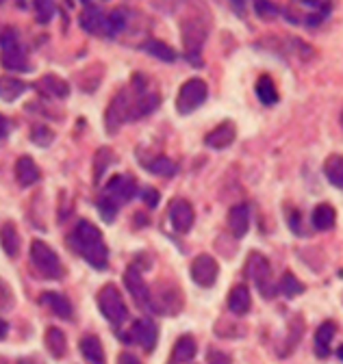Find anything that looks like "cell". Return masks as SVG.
Here are the masks:
<instances>
[{
    "mask_svg": "<svg viewBox=\"0 0 343 364\" xmlns=\"http://www.w3.org/2000/svg\"><path fill=\"white\" fill-rule=\"evenodd\" d=\"M70 243H72L74 252L88 264H92L96 271L107 269L109 250H107V243L102 239V232L92 221H78L74 232H72Z\"/></svg>",
    "mask_w": 343,
    "mask_h": 364,
    "instance_id": "6da1fadb",
    "label": "cell"
},
{
    "mask_svg": "<svg viewBox=\"0 0 343 364\" xmlns=\"http://www.w3.org/2000/svg\"><path fill=\"white\" fill-rule=\"evenodd\" d=\"M0 65L9 72H20V74H26L33 70L18 33L11 28H7L0 35Z\"/></svg>",
    "mask_w": 343,
    "mask_h": 364,
    "instance_id": "7a4b0ae2",
    "label": "cell"
},
{
    "mask_svg": "<svg viewBox=\"0 0 343 364\" xmlns=\"http://www.w3.org/2000/svg\"><path fill=\"white\" fill-rule=\"evenodd\" d=\"M31 264L41 278L46 280H61L65 276V267L59 258V254L44 241L35 239L31 243Z\"/></svg>",
    "mask_w": 343,
    "mask_h": 364,
    "instance_id": "3957f363",
    "label": "cell"
},
{
    "mask_svg": "<svg viewBox=\"0 0 343 364\" xmlns=\"http://www.w3.org/2000/svg\"><path fill=\"white\" fill-rule=\"evenodd\" d=\"M133 105H135V98L131 96V89L117 91L113 96V100L109 102L105 111V128L109 134H115L122 124L133 122Z\"/></svg>",
    "mask_w": 343,
    "mask_h": 364,
    "instance_id": "277c9868",
    "label": "cell"
},
{
    "mask_svg": "<svg viewBox=\"0 0 343 364\" xmlns=\"http://www.w3.org/2000/svg\"><path fill=\"white\" fill-rule=\"evenodd\" d=\"M96 304H98L100 314L107 318L111 326H120V323L126 321L128 308H126L124 297H122V293L117 291L115 284H105L96 295Z\"/></svg>",
    "mask_w": 343,
    "mask_h": 364,
    "instance_id": "5b68a950",
    "label": "cell"
},
{
    "mask_svg": "<svg viewBox=\"0 0 343 364\" xmlns=\"http://www.w3.org/2000/svg\"><path fill=\"white\" fill-rule=\"evenodd\" d=\"M246 273L248 278L254 282V287L259 289V293L263 297H274L276 289L272 284V264L270 260L261 254V252H252L246 260Z\"/></svg>",
    "mask_w": 343,
    "mask_h": 364,
    "instance_id": "8992f818",
    "label": "cell"
},
{
    "mask_svg": "<svg viewBox=\"0 0 343 364\" xmlns=\"http://www.w3.org/2000/svg\"><path fill=\"white\" fill-rule=\"evenodd\" d=\"M183 46H185V55L191 65H202V46L206 41V26L198 18H189L183 22L181 28Z\"/></svg>",
    "mask_w": 343,
    "mask_h": 364,
    "instance_id": "52a82bcc",
    "label": "cell"
},
{
    "mask_svg": "<svg viewBox=\"0 0 343 364\" xmlns=\"http://www.w3.org/2000/svg\"><path fill=\"white\" fill-rule=\"evenodd\" d=\"M209 98V87L202 78H189L181 85L176 96V111L181 115H189L200 109Z\"/></svg>",
    "mask_w": 343,
    "mask_h": 364,
    "instance_id": "ba28073f",
    "label": "cell"
},
{
    "mask_svg": "<svg viewBox=\"0 0 343 364\" xmlns=\"http://www.w3.org/2000/svg\"><path fill=\"white\" fill-rule=\"evenodd\" d=\"M135 196H137V182H135V178L128 176V173H117V176H111L107 180V187H105V196L102 198L120 208L122 204L131 202Z\"/></svg>",
    "mask_w": 343,
    "mask_h": 364,
    "instance_id": "9c48e42d",
    "label": "cell"
},
{
    "mask_svg": "<svg viewBox=\"0 0 343 364\" xmlns=\"http://www.w3.org/2000/svg\"><path fill=\"white\" fill-rule=\"evenodd\" d=\"M189 273H191V280H194L198 287L209 289V287H213V284L218 282L220 267H218V260L213 258V256H209V254H200V256H196V258H194Z\"/></svg>",
    "mask_w": 343,
    "mask_h": 364,
    "instance_id": "30bf717a",
    "label": "cell"
},
{
    "mask_svg": "<svg viewBox=\"0 0 343 364\" xmlns=\"http://www.w3.org/2000/svg\"><path fill=\"white\" fill-rule=\"evenodd\" d=\"M124 287L131 293V297L135 299V304L139 308H150V287L144 282L142 273L137 267H128L124 273Z\"/></svg>",
    "mask_w": 343,
    "mask_h": 364,
    "instance_id": "8fae6325",
    "label": "cell"
},
{
    "mask_svg": "<svg viewBox=\"0 0 343 364\" xmlns=\"http://www.w3.org/2000/svg\"><path fill=\"white\" fill-rule=\"evenodd\" d=\"M194 219H196V215H194V208L187 200L179 198L169 204V223L179 235H187L191 230Z\"/></svg>",
    "mask_w": 343,
    "mask_h": 364,
    "instance_id": "7c38bea8",
    "label": "cell"
},
{
    "mask_svg": "<svg viewBox=\"0 0 343 364\" xmlns=\"http://www.w3.org/2000/svg\"><path fill=\"white\" fill-rule=\"evenodd\" d=\"M35 89L41 96L55 98V100H65L70 96V82L57 74H44L35 82Z\"/></svg>",
    "mask_w": 343,
    "mask_h": 364,
    "instance_id": "4fadbf2b",
    "label": "cell"
},
{
    "mask_svg": "<svg viewBox=\"0 0 343 364\" xmlns=\"http://www.w3.org/2000/svg\"><path fill=\"white\" fill-rule=\"evenodd\" d=\"M131 338L146 351H152L159 341V328L150 318H137L131 326Z\"/></svg>",
    "mask_w": 343,
    "mask_h": 364,
    "instance_id": "5bb4252c",
    "label": "cell"
},
{
    "mask_svg": "<svg viewBox=\"0 0 343 364\" xmlns=\"http://www.w3.org/2000/svg\"><path fill=\"white\" fill-rule=\"evenodd\" d=\"M237 136V128L233 122H222L220 126L213 128L206 136H204V144L213 150H226L228 146H233Z\"/></svg>",
    "mask_w": 343,
    "mask_h": 364,
    "instance_id": "9a60e30c",
    "label": "cell"
},
{
    "mask_svg": "<svg viewBox=\"0 0 343 364\" xmlns=\"http://www.w3.org/2000/svg\"><path fill=\"white\" fill-rule=\"evenodd\" d=\"M196 353H198L196 338L191 334H185V336H181L174 343V347H172V353H169L167 364H187V362H191L196 358Z\"/></svg>",
    "mask_w": 343,
    "mask_h": 364,
    "instance_id": "2e32d148",
    "label": "cell"
},
{
    "mask_svg": "<svg viewBox=\"0 0 343 364\" xmlns=\"http://www.w3.org/2000/svg\"><path fill=\"white\" fill-rule=\"evenodd\" d=\"M105 20H107V16L98 7H94V5H88L80 11V16H78V24H80V28L85 33L102 35V37H105Z\"/></svg>",
    "mask_w": 343,
    "mask_h": 364,
    "instance_id": "e0dca14e",
    "label": "cell"
},
{
    "mask_svg": "<svg viewBox=\"0 0 343 364\" xmlns=\"http://www.w3.org/2000/svg\"><path fill=\"white\" fill-rule=\"evenodd\" d=\"M39 178H41V171L31 156H20L16 161V180L20 187H24V189L33 187L35 182H39Z\"/></svg>",
    "mask_w": 343,
    "mask_h": 364,
    "instance_id": "ac0fdd59",
    "label": "cell"
},
{
    "mask_svg": "<svg viewBox=\"0 0 343 364\" xmlns=\"http://www.w3.org/2000/svg\"><path fill=\"white\" fill-rule=\"evenodd\" d=\"M228 228L235 239H243L250 230V208L246 204H237L228 213Z\"/></svg>",
    "mask_w": 343,
    "mask_h": 364,
    "instance_id": "d6986e66",
    "label": "cell"
},
{
    "mask_svg": "<svg viewBox=\"0 0 343 364\" xmlns=\"http://www.w3.org/2000/svg\"><path fill=\"white\" fill-rule=\"evenodd\" d=\"M78 349L90 364H105V349L96 334H85L78 343Z\"/></svg>",
    "mask_w": 343,
    "mask_h": 364,
    "instance_id": "ffe728a7",
    "label": "cell"
},
{
    "mask_svg": "<svg viewBox=\"0 0 343 364\" xmlns=\"http://www.w3.org/2000/svg\"><path fill=\"white\" fill-rule=\"evenodd\" d=\"M39 304H44V306H46L55 316H59V318H70V316H72V304H70V299H68L65 295H61V293H53V291L41 293Z\"/></svg>",
    "mask_w": 343,
    "mask_h": 364,
    "instance_id": "44dd1931",
    "label": "cell"
},
{
    "mask_svg": "<svg viewBox=\"0 0 343 364\" xmlns=\"http://www.w3.org/2000/svg\"><path fill=\"white\" fill-rule=\"evenodd\" d=\"M20 235H18V228L14 221H5L0 225V247L3 252L9 256V258H16L18 252H20Z\"/></svg>",
    "mask_w": 343,
    "mask_h": 364,
    "instance_id": "7402d4cb",
    "label": "cell"
},
{
    "mask_svg": "<svg viewBox=\"0 0 343 364\" xmlns=\"http://www.w3.org/2000/svg\"><path fill=\"white\" fill-rule=\"evenodd\" d=\"M250 308H252V297H250L248 287L243 284L233 287V291L228 293V310L237 316H243L250 312Z\"/></svg>",
    "mask_w": 343,
    "mask_h": 364,
    "instance_id": "603a6c76",
    "label": "cell"
},
{
    "mask_svg": "<svg viewBox=\"0 0 343 364\" xmlns=\"http://www.w3.org/2000/svg\"><path fill=\"white\" fill-rule=\"evenodd\" d=\"M26 89H28V85H26L22 78H16V76H0V100H5V102H16Z\"/></svg>",
    "mask_w": 343,
    "mask_h": 364,
    "instance_id": "cb8c5ba5",
    "label": "cell"
},
{
    "mask_svg": "<svg viewBox=\"0 0 343 364\" xmlns=\"http://www.w3.org/2000/svg\"><path fill=\"white\" fill-rule=\"evenodd\" d=\"M44 343H46V349L51 351L53 358H57V360L65 358V353H68V338H65L63 330L51 326V328L46 330Z\"/></svg>",
    "mask_w": 343,
    "mask_h": 364,
    "instance_id": "d4e9b609",
    "label": "cell"
},
{
    "mask_svg": "<svg viewBox=\"0 0 343 364\" xmlns=\"http://www.w3.org/2000/svg\"><path fill=\"white\" fill-rule=\"evenodd\" d=\"M144 50H146L150 57H154V59H159V61H163V63H174V61L179 59L176 50L172 48L169 43L161 41V39H148V41L144 43Z\"/></svg>",
    "mask_w": 343,
    "mask_h": 364,
    "instance_id": "484cf974",
    "label": "cell"
},
{
    "mask_svg": "<svg viewBox=\"0 0 343 364\" xmlns=\"http://www.w3.org/2000/svg\"><path fill=\"white\" fill-rule=\"evenodd\" d=\"M311 221L313 225L317 228L320 232H326V230H332L334 228V221H337V213L330 204H320L315 206L313 215H311Z\"/></svg>",
    "mask_w": 343,
    "mask_h": 364,
    "instance_id": "4316f807",
    "label": "cell"
},
{
    "mask_svg": "<svg viewBox=\"0 0 343 364\" xmlns=\"http://www.w3.org/2000/svg\"><path fill=\"white\" fill-rule=\"evenodd\" d=\"M337 334V326L332 321H326L317 328L315 332V351L320 358H326L328 355V349H330V343Z\"/></svg>",
    "mask_w": 343,
    "mask_h": 364,
    "instance_id": "83f0119b",
    "label": "cell"
},
{
    "mask_svg": "<svg viewBox=\"0 0 343 364\" xmlns=\"http://www.w3.org/2000/svg\"><path fill=\"white\" fill-rule=\"evenodd\" d=\"M324 173L332 187L343 189V156H339V154L328 156L324 163Z\"/></svg>",
    "mask_w": 343,
    "mask_h": 364,
    "instance_id": "f1b7e54d",
    "label": "cell"
},
{
    "mask_svg": "<svg viewBox=\"0 0 343 364\" xmlns=\"http://www.w3.org/2000/svg\"><path fill=\"white\" fill-rule=\"evenodd\" d=\"M256 96H259V100L263 105H276L278 102V91H276V85L270 76H261L259 80H256Z\"/></svg>",
    "mask_w": 343,
    "mask_h": 364,
    "instance_id": "f546056e",
    "label": "cell"
},
{
    "mask_svg": "<svg viewBox=\"0 0 343 364\" xmlns=\"http://www.w3.org/2000/svg\"><path fill=\"white\" fill-rule=\"evenodd\" d=\"M144 167L154 173V176H161V178H169V176H174L176 173V165L174 161H169L167 156H157L152 161H146Z\"/></svg>",
    "mask_w": 343,
    "mask_h": 364,
    "instance_id": "4dcf8cb0",
    "label": "cell"
},
{
    "mask_svg": "<svg viewBox=\"0 0 343 364\" xmlns=\"http://www.w3.org/2000/svg\"><path fill=\"white\" fill-rule=\"evenodd\" d=\"M126 11L124 9H115L111 14H107V20H105V37H115L117 33H122L126 28Z\"/></svg>",
    "mask_w": 343,
    "mask_h": 364,
    "instance_id": "1f68e13d",
    "label": "cell"
},
{
    "mask_svg": "<svg viewBox=\"0 0 343 364\" xmlns=\"http://www.w3.org/2000/svg\"><path fill=\"white\" fill-rule=\"evenodd\" d=\"M33 9H35V20L44 26L51 24L57 14L55 0H33Z\"/></svg>",
    "mask_w": 343,
    "mask_h": 364,
    "instance_id": "d6a6232c",
    "label": "cell"
},
{
    "mask_svg": "<svg viewBox=\"0 0 343 364\" xmlns=\"http://www.w3.org/2000/svg\"><path fill=\"white\" fill-rule=\"evenodd\" d=\"M31 141L37 144L39 148H48L55 141V130H51L44 124H35L31 128Z\"/></svg>",
    "mask_w": 343,
    "mask_h": 364,
    "instance_id": "836d02e7",
    "label": "cell"
},
{
    "mask_svg": "<svg viewBox=\"0 0 343 364\" xmlns=\"http://www.w3.org/2000/svg\"><path fill=\"white\" fill-rule=\"evenodd\" d=\"M278 291L291 299V297H295V295H300V293H305V284L300 282L291 271H287L285 276H283V280H280V284H278Z\"/></svg>",
    "mask_w": 343,
    "mask_h": 364,
    "instance_id": "e575fe53",
    "label": "cell"
},
{
    "mask_svg": "<svg viewBox=\"0 0 343 364\" xmlns=\"http://www.w3.org/2000/svg\"><path fill=\"white\" fill-rule=\"evenodd\" d=\"M115 161V154L111 152V148H100L94 156V180L98 182L102 178V173L107 171V167Z\"/></svg>",
    "mask_w": 343,
    "mask_h": 364,
    "instance_id": "d590c367",
    "label": "cell"
},
{
    "mask_svg": "<svg viewBox=\"0 0 343 364\" xmlns=\"http://www.w3.org/2000/svg\"><path fill=\"white\" fill-rule=\"evenodd\" d=\"M254 11H256V16L263 18V20H272V18L278 16L276 5L270 3V0H254Z\"/></svg>",
    "mask_w": 343,
    "mask_h": 364,
    "instance_id": "8d00e7d4",
    "label": "cell"
},
{
    "mask_svg": "<svg viewBox=\"0 0 343 364\" xmlns=\"http://www.w3.org/2000/svg\"><path fill=\"white\" fill-rule=\"evenodd\" d=\"M98 210H100V215H102V219H105L107 223H111V221L115 219V213H117V206H115V204H111L109 200H105V198H100V202H98Z\"/></svg>",
    "mask_w": 343,
    "mask_h": 364,
    "instance_id": "74e56055",
    "label": "cell"
},
{
    "mask_svg": "<svg viewBox=\"0 0 343 364\" xmlns=\"http://www.w3.org/2000/svg\"><path fill=\"white\" fill-rule=\"evenodd\" d=\"M206 362H209V364H231L233 360H231L228 353H224V351H220V349H209Z\"/></svg>",
    "mask_w": 343,
    "mask_h": 364,
    "instance_id": "f35d334b",
    "label": "cell"
},
{
    "mask_svg": "<svg viewBox=\"0 0 343 364\" xmlns=\"http://www.w3.org/2000/svg\"><path fill=\"white\" fill-rule=\"evenodd\" d=\"M142 198H144V202L150 206V208H154L157 204H159V191H154V189H146V191H142Z\"/></svg>",
    "mask_w": 343,
    "mask_h": 364,
    "instance_id": "ab89813d",
    "label": "cell"
},
{
    "mask_svg": "<svg viewBox=\"0 0 343 364\" xmlns=\"http://www.w3.org/2000/svg\"><path fill=\"white\" fill-rule=\"evenodd\" d=\"M117 364H142V362H139V358L133 355V353H120Z\"/></svg>",
    "mask_w": 343,
    "mask_h": 364,
    "instance_id": "60d3db41",
    "label": "cell"
},
{
    "mask_svg": "<svg viewBox=\"0 0 343 364\" xmlns=\"http://www.w3.org/2000/svg\"><path fill=\"white\" fill-rule=\"evenodd\" d=\"M9 136V119L0 113V139H7Z\"/></svg>",
    "mask_w": 343,
    "mask_h": 364,
    "instance_id": "b9f144b4",
    "label": "cell"
},
{
    "mask_svg": "<svg viewBox=\"0 0 343 364\" xmlns=\"http://www.w3.org/2000/svg\"><path fill=\"white\" fill-rule=\"evenodd\" d=\"M7 332H9L7 321H3V318H0V341H5V338H7Z\"/></svg>",
    "mask_w": 343,
    "mask_h": 364,
    "instance_id": "7bdbcfd3",
    "label": "cell"
},
{
    "mask_svg": "<svg viewBox=\"0 0 343 364\" xmlns=\"http://www.w3.org/2000/svg\"><path fill=\"white\" fill-rule=\"evenodd\" d=\"M339 358H343V347L339 349Z\"/></svg>",
    "mask_w": 343,
    "mask_h": 364,
    "instance_id": "ee69618b",
    "label": "cell"
},
{
    "mask_svg": "<svg viewBox=\"0 0 343 364\" xmlns=\"http://www.w3.org/2000/svg\"><path fill=\"white\" fill-rule=\"evenodd\" d=\"M341 128H343V109H341Z\"/></svg>",
    "mask_w": 343,
    "mask_h": 364,
    "instance_id": "f6af8a7d",
    "label": "cell"
},
{
    "mask_svg": "<svg viewBox=\"0 0 343 364\" xmlns=\"http://www.w3.org/2000/svg\"><path fill=\"white\" fill-rule=\"evenodd\" d=\"M7 3V0H0V5H5Z\"/></svg>",
    "mask_w": 343,
    "mask_h": 364,
    "instance_id": "bcb514c9",
    "label": "cell"
}]
</instances>
